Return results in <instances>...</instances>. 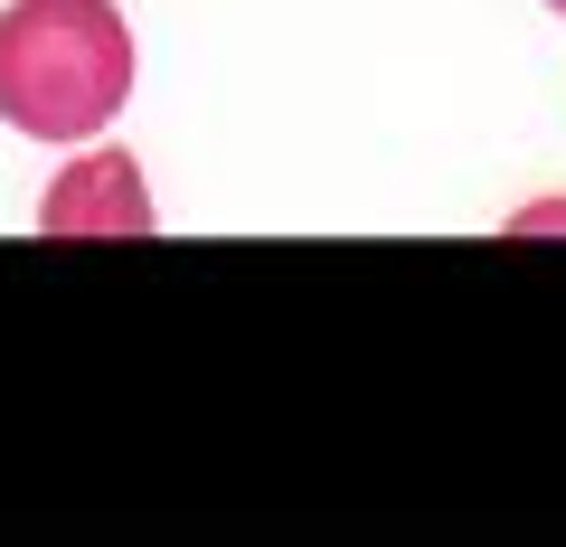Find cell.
Instances as JSON below:
<instances>
[{
  "label": "cell",
  "mask_w": 566,
  "mask_h": 547,
  "mask_svg": "<svg viewBox=\"0 0 566 547\" xmlns=\"http://www.w3.org/2000/svg\"><path fill=\"white\" fill-rule=\"evenodd\" d=\"M39 236H151V189L133 151H76L39 199Z\"/></svg>",
  "instance_id": "obj_2"
},
{
  "label": "cell",
  "mask_w": 566,
  "mask_h": 547,
  "mask_svg": "<svg viewBox=\"0 0 566 547\" xmlns=\"http://www.w3.org/2000/svg\"><path fill=\"white\" fill-rule=\"evenodd\" d=\"M547 10H557V20H566V0H547Z\"/></svg>",
  "instance_id": "obj_3"
},
{
  "label": "cell",
  "mask_w": 566,
  "mask_h": 547,
  "mask_svg": "<svg viewBox=\"0 0 566 547\" xmlns=\"http://www.w3.org/2000/svg\"><path fill=\"white\" fill-rule=\"evenodd\" d=\"M133 95V29L114 0L0 10V123L29 143H95Z\"/></svg>",
  "instance_id": "obj_1"
}]
</instances>
